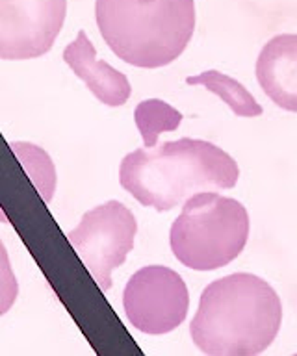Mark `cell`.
Instances as JSON below:
<instances>
[{"instance_id":"cell-7","label":"cell","mask_w":297,"mask_h":356,"mask_svg":"<svg viewBox=\"0 0 297 356\" xmlns=\"http://www.w3.org/2000/svg\"><path fill=\"white\" fill-rule=\"evenodd\" d=\"M67 0H0V60H34L54 47Z\"/></svg>"},{"instance_id":"cell-11","label":"cell","mask_w":297,"mask_h":356,"mask_svg":"<svg viewBox=\"0 0 297 356\" xmlns=\"http://www.w3.org/2000/svg\"><path fill=\"white\" fill-rule=\"evenodd\" d=\"M10 149L13 154L17 156L21 165L30 177L35 189L40 191L41 199L45 200L47 204L51 202L54 193H56V167L54 161L47 150H43L40 145L29 143V141H12Z\"/></svg>"},{"instance_id":"cell-8","label":"cell","mask_w":297,"mask_h":356,"mask_svg":"<svg viewBox=\"0 0 297 356\" xmlns=\"http://www.w3.org/2000/svg\"><path fill=\"white\" fill-rule=\"evenodd\" d=\"M255 74L271 102L297 113V33H279L264 44Z\"/></svg>"},{"instance_id":"cell-12","label":"cell","mask_w":297,"mask_h":356,"mask_svg":"<svg viewBox=\"0 0 297 356\" xmlns=\"http://www.w3.org/2000/svg\"><path fill=\"white\" fill-rule=\"evenodd\" d=\"M134 122L141 134L143 145L152 149L160 134L173 132L182 122V113L166 100L147 99L141 100L134 110Z\"/></svg>"},{"instance_id":"cell-14","label":"cell","mask_w":297,"mask_h":356,"mask_svg":"<svg viewBox=\"0 0 297 356\" xmlns=\"http://www.w3.org/2000/svg\"><path fill=\"white\" fill-rule=\"evenodd\" d=\"M0 221H4V222H8V217L4 216V211H2V208H0Z\"/></svg>"},{"instance_id":"cell-6","label":"cell","mask_w":297,"mask_h":356,"mask_svg":"<svg viewBox=\"0 0 297 356\" xmlns=\"http://www.w3.org/2000/svg\"><path fill=\"white\" fill-rule=\"evenodd\" d=\"M127 319L143 334L173 332L184 323L190 291L184 278L166 266H145L129 278L123 291Z\"/></svg>"},{"instance_id":"cell-3","label":"cell","mask_w":297,"mask_h":356,"mask_svg":"<svg viewBox=\"0 0 297 356\" xmlns=\"http://www.w3.org/2000/svg\"><path fill=\"white\" fill-rule=\"evenodd\" d=\"M195 19V0H95L104 43L141 69L173 63L190 44Z\"/></svg>"},{"instance_id":"cell-9","label":"cell","mask_w":297,"mask_h":356,"mask_svg":"<svg viewBox=\"0 0 297 356\" xmlns=\"http://www.w3.org/2000/svg\"><path fill=\"white\" fill-rule=\"evenodd\" d=\"M62 56L74 74L88 86L93 97L101 100L104 106L118 108L130 99L132 86L129 78L112 65H108L106 61L97 58L95 44L91 43L84 30L77 33L74 41L63 49Z\"/></svg>"},{"instance_id":"cell-10","label":"cell","mask_w":297,"mask_h":356,"mask_svg":"<svg viewBox=\"0 0 297 356\" xmlns=\"http://www.w3.org/2000/svg\"><path fill=\"white\" fill-rule=\"evenodd\" d=\"M188 86H202L214 95H218L225 104L229 106L232 113L238 117H258L264 113V108L257 102L247 88L241 82L234 80L229 74L210 69L197 76L186 78Z\"/></svg>"},{"instance_id":"cell-13","label":"cell","mask_w":297,"mask_h":356,"mask_svg":"<svg viewBox=\"0 0 297 356\" xmlns=\"http://www.w3.org/2000/svg\"><path fill=\"white\" fill-rule=\"evenodd\" d=\"M19 295V282L12 269L8 250L0 239V317L12 310Z\"/></svg>"},{"instance_id":"cell-4","label":"cell","mask_w":297,"mask_h":356,"mask_svg":"<svg viewBox=\"0 0 297 356\" xmlns=\"http://www.w3.org/2000/svg\"><path fill=\"white\" fill-rule=\"evenodd\" d=\"M251 221L240 200L218 191H201L184 200L171 225L169 245L175 258L193 271H214L241 254Z\"/></svg>"},{"instance_id":"cell-5","label":"cell","mask_w":297,"mask_h":356,"mask_svg":"<svg viewBox=\"0 0 297 356\" xmlns=\"http://www.w3.org/2000/svg\"><path fill=\"white\" fill-rule=\"evenodd\" d=\"M136 234L134 213L123 202L108 200L86 211L67 239L99 288L108 291L113 284V269L123 266L134 249Z\"/></svg>"},{"instance_id":"cell-2","label":"cell","mask_w":297,"mask_h":356,"mask_svg":"<svg viewBox=\"0 0 297 356\" xmlns=\"http://www.w3.org/2000/svg\"><path fill=\"white\" fill-rule=\"evenodd\" d=\"M240 167L232 156L204 139L166 141L158 149L132 150L119 165V182L140 204L169 211L201 191L232 189Z\"/></svg>"},{"instance_id":"cell-1","label":"cell","mask_w":297,"mask_h":356,"mask_svg":"<svg viewBox=\"0 0 297 356\" xmlns=\"http://www.w3.org/2000/svg\"><path fill=\"white\" fill-rule=\"evenodd\" d=\"M282 323V302L264 278L232 273L204 288L190 323L197 349L214 356L260 355Z\"/></svg>"}]
</instances>
